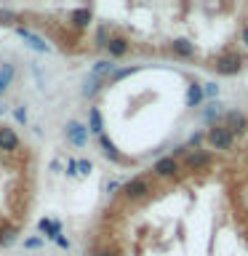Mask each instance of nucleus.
<instances>
[{"label": "nucleus", "instance_id": "f257e3e1", "mask_svg": "<svg viewBox=\"0 0 248 256\" xmlns=\"http://www.w3.org/2000/svg\"><path fill=\"white\" fill-rule=\"evenodd\" d=\"M208 144H211L214 150H222V152H227V150H232V144H235V134L230 131L227 126H214L211 131H208Z\"/></svg>", "mask_w": 248, "mask_h": 256}, {"label": "nucleus", "instance_id": "f03ea898", "mask_svg": "<svg viewBox=\"0 0 248 256\" xmlns=\"http://www.w3.org/2000/svg\"><path fill=\"white\" fill-rule=\"evenodd\" d=\"M214 70L219 72V75H238L240 70H243V56L238 54H222L214 59Z\"/></svg>", "mask_w": 248, "mask_h": 256}, {"label": "nucleus", "instance_id": "7ed1b4c3", "mask_svg": "<svg viewBox=\"0 0 248 256\" xmlns=\"http://www.w3.org/2000/svg\"><path fill=\"white\" fill-rule=\"evenodd\" d=\"M88 131H91V128H86L83 123H78V120H70L67 128H64V134H67V142L72 144V147H86Z\"/></svg>", "mask_w": 248, "mask_h": 256}, {"label": "nucleus", "instance_id": "20e7f679", "mask_svg": "<svg viewBox=\"0 0 248 256\" xmlns=\"http://www.w3.org/2000/svg\"><path fill=\"white\" fill-rule=\"evenodd\" d=\"M147 192H150V184L144 182L142 176H136V179H131V182L123 187V198H126V200H142Z\"/></svg>", "mask_w": 248, "mask_h": 256}, {"label": "nucleus", "instance_id": "39448f33", "mask_svg": "<svg viewBox=\"0 0 248 256\" xmlns=\"http://www.w3.org/2000/svg\"><path fill=\"white\" fill-rule=\"evenodd\" d=\"M222 126H227L232 134H243L246 128H248V120L243 112H238V110H230V112H224V118H222Z\"/></svg>", "mask_w": 248, "mask_h": 256}, {"label": "nucleus", "instance_id": "423d86ee", "mask_svg": "<svg viewBox=\"0 0 248 256\" xmlns=\"http://www.w3.org/2000/svg\"><path fill=\"white\" fill-rule=\"evenodd\" d=\"M152 171H155L160 179H174V176L179 174L182 168H179V163H176V158H160Z\"/></svg>", "mask_w": 248, "mask_h": 256}, {"label": "nucleus", "instance_id": "0eeeda50", "mask_svg": "<svg viewBox=\"0 0 248 256\" xmlns=\"http://www.w3.org/2000/svg\"><path fill=\"white\" fill-rule=\"evenodd\" d=\"M208 160H211V155H208L206 150H192L184 155V168L187 171H198V168H206Z\"/></svg>", "mask_w": 248, "mask_h": 256}, {"label": "nucleus", "instance_id": "6e6552de", "mask_svg": "<svg viewBox=\"0 0 248 256\" xmlns=\"http://www.w3.org/2000/svg\"><path fill=\"white\" fill-rule=\"evenodd\" d=\"M16 35L27 40V46H32L35 51H40V54H51V46L43 43V38H38L35 32H30V30H24V27H16Z\"/></svg>", "mask_w": 248, "mask_h": 256}, {"label": "nucleus", "instance_id": "1a4fd4ad", "mask_svg": "<svg viewBox=\"0 0 248 256\" xmlns=\"http://www.w3.org/2000/svg\"><path fill=\"white\" fill-rule=\"evenodd\" d=\"M0 150H6V152H14V150H19V136H16L14 128H0Z\"/></svg>", "mask_w": 248, "mask_h": 256}, {"label": "nucleus", "instance_id": "9d476101", "mask_svg": "<svg viewBox=\"0 0 248 256\" xmlns=\"http://www.w3.org/2000/svg\"><path fill=\"white\" fill-rule=\"evenodd\" d=\"M107 51H110V56L120 59V56H126V54H128V40H126V38H120V35H112V38H110V43H107Z\"/></svg>", "mask_w": 248, "mask_h": 256}, {"label": "nucleus", "instance_id": "9b49d317", "mask_svg": "<svg viewBox=\"0 0 248 256\" xmlns=\"http://www.w3.org/2000/svg\"><path fill=\"white\" fill-rule=\"evenodd\" d=\"M171 48H174V54H176V56H184V59L195 56V46H192L190 40H184V38H176L174 43H171Z\"/></svg>", "mask_w": 248, "mask_h": 256}, {"label": "nucleus", "instance_id": "f8f14e48", "mask_svg": "<svg viewBox=\"0 0 248 256\" xmlns=\"http://www.w3.org/2000/svg\"><path fill=\"white\" fill-rule=\"evenodd\" d=\"M16 75L14 64H0V96H3L8 91V86H11V80Z\"/></svg>", "mask_w": 248, "mask_h": 256}, {"label": "nucleus", "instance_id": "ddd939ff", "mask_svg": "<svg viewBox=\"0 0 248 256\" xmlns=\"http://www.w3.org/2000/svg\"><path fill=\"white\" fill-rule=\"evenodd\" d=\"M91 75L94 78H104V75H115V64H112V62H107V59H102V62H96L94 64V70H91Z\"/></svg>", "mask_w": 248, "mask_h": 256}, {"label": "nucleus", "instance_id": "4468645a", "mask_svg": "<svg viewBox=\"0 0 248 256\" xmlns=\"http://www.w3.org/2000/svg\"><path fill=\"white\" fill-rule=\"evenodd\" d=\"M203 99H206V96H203V88H200L198 83H192L190 91H187V107H198Z\"/></svg>", "mask_w": 248, "mask_h": 256}, {"label": "nucleus", "instance_id": "2eb2a0df", "mask_svg": "<svg viewBox=\"0 0 248 256\" xmlns=\"http://www.w3.org/2000/svg\"><path fill=\"white\" fill-rule=\"evenodd\" d=\"M99 144H102V150H104V155H107L110 160H115V163H118V160H120V155H118V150H115V144H112V142H110V136H107V134H102V136H99Z\"/></svg>", "mask_w": 248, "mask_h": 256}, {"label": "nucleus", "instance_id": "dca6fc26", "mask_svg": "<svg viewBox=\"0 0 248 256\" xmlns=\"http://www.w3.org/2000/svg\"><path fill=\"white\" fill-rule=\"evenodd\" d=\"M91 16H94L91 8H80V11H72V24H75V27H86V24L91 22Z\"/></svg>", "mask_w": 248, "mask_h": 256}, {"label": "nucleus", "instance_id": "f3484780", "mask_svg": "<svg viewBox=\"0 0 248 256\" xmlns=\"http://www.w3.org/2000/svg\"><path fill=\"white\" fill-rule=\"evenodd\" d=\"M99 86H102V80H99V78L88 75V78L83 80V88H80V91H83V96H88V99H91V96L99 91Z\"/></svg>", "mask_w": 248, "mask_h": 256}, {"label": "nucleus", "instance_id": "a211bd4d", "mask_svg": "<svg viewBox=\"0 0 248 256\" xmlns=\"http://www.w3.org/2000/svg\"><path fill=\"white\" fill-rule=\"evenodd\" d=\"M222 107H224V104H219V102L206 104V110H203V120H214L216 115H222Z\"/></svg>", "mask_w": 248, "mask_h": 256}, {"label": "nucleus", "instance_id": "6ab92c4d", "mask_svg": "<svg viewBox=\"0 0 248 256\" xmlns=\"http://www.w3.org/2000/svg\"><path fill=\"white\" fill-rule=\"evenodd\" d=\"M91 131L96 136H102V115H99V107H91Z\"/></svg>", "mask_w": 248, "mask_h": 256}, {"label": "nucleus", "instance_id": "aec40b11", "mask_svg": "<svg viewBox=\"0 0 248 256\" xmlns=\"http://www.w3.org/2000/svg\"><path fill=\"white\" fill-rule=\"evenodd\" d=\"M110 27H107V24H102V27H99V32H96V46H99V48H107V43H110Z\"/></svg>", "mask_w": 248, "mask_h": 256}, {"label": "nucleus", "instance_id": "412c9836", "mask_svg": "<svg viewBox=\"0 0 248 256\" xmlns=\"http://www.w3.org/2000/svg\"><path fill=\"white\" fill-rule=\"evenodd\" d=\"M14 240H16V230L14 227L0 230V246H14Z\"/></svg>", "mask_w": 248, "mask_h": 256}, {"label": "nucleus", "instance_id": "4be33fe9", "mask_svg": "<svg viewBox=\"0 0 248 256\" xmlns=\"http://www.w3.org/2000/svg\"><path fill=\"white\" fill-rule=\"evenodd\" d=\"M216 94H219V86H216V83H208L203 88V96H216Z\"/></svg>", "mask_w": 248, "mask_h": 256}, {"label": "nucleus", "instance_id": "5701e85b", "mask_svg": "<svg viewBox=\"0 0 248 256\" xmlns=\"http://www.w3.org/2000/svg\"><path fill=\"white\" fill-rule=\"evenodd\" d=\"M78 174H91V163H88V160H80V163H78Z\"/></svg>", "mask_w": 248, "mask_h": 256}, {"label": "nucleus", "instance_id": "b1692460", "mask_svg": "<svg viewBox=\"0 0 248 256\" xmlns=\"http://www.w3.org/2000/svg\"><path fill=\"white\" fill-rule=\"evenodd\" d=\"M131 72H136V70H134V67H131V70H120V72H115V75H112V80H123V78L131 75Z\"/></svg>", "mask_w": 248, "mask_h": 256}, {"label": "nucleus", "instance_id": "393cba45", "mask_svg": "<svg viewBox=\"0 0 248 256\" xmlns=\"http://www.w3.org/2000/svg\"><path fill=\"white\" fill-rule=\"evenodd\" d=\"M240 43H243V46L248 48V24H246L243 30H240Z\"/></svg>", "mask_w": 248, "mask_h": 256}, {"label": "nucleus", "instance_id": "a878e982", "mask_svg": "<svg viewBox=\"0 0 248 256\" xmlns=\"http://www.w3.org/2000/svg\"><path fill=\"white\" fill-rule=\"evenodd\" d=\"M67 174H70V176H75V174H78V163H75V160H70V166H67Z\"/></svg>", "mask_w": 248, "mask_h": 256}, {"label": "nucleus", "instance_id": "bb28decb", "mask_svg": "<svg viewBox=\"0 0 248 256\" xmlns=\"http://www.w3.org/2000/svg\"><path fill=\"white\" fill-rule=\"evenodd\" d=\"M24 246H27V248H40V240H38V238H30Z\"/></svg>", "mask_w": 248, "mask_h": 256}, {"label": "nucleus", "instance_id": "cd10ccee", "mask_svg": "<svg viewBox=\"0 0 248 256\" xmlns=\"http://www.w3.org/2000/svg\"><path fill=\"white\" fill-rule=\"evenodd\" d=\"M38 227H40V232H46L48 227H51V222H48V219H40V222H38Z\"/></svg>", "mask_w": 248, "mask_h": 256}, {"label": "nucleus", "instance_id": "c85d7f7f", "mask_svg": "<svg viewBox=\"0 0 248 256\" xmlns=\"http://www.w3.org/2000/svg\"><path fill=\"white\" fill-rule=\"evenodd\" d=\"M94 256H118L115 251H110V248H107V251H99V254H94Z\"/></svg>", "mask_w": 248, "mask_h": 256}, {"label": "nucleus", "instance_id": "c756f323", "mask_svg": "<svg viewBox=\"0 0 248 256\" xmlns=\"http://www.w3.org/2000/svg\"><path fill=\"white\" fill-rule=\"evenodd\" d=\"M24 118H27V115H24V110L19 107V110H16V120H22V123H24Z\"/></svg>", "mask_w": 248, "mask_h": 256}, {"label": "nucleus", "instance_id": "7c9ffc66", "mask_svg": "<svg viewBox=\"0 0 248 256\" xmlns=\"http://www.w3.org/2000/svg\"><path fill=\"white\" fill-rule=\"evenodd\" d=\"M0 115H6V104H0Z\"/></svg>", "mask_w": 248, "mask_h": 256}]
</instances>
